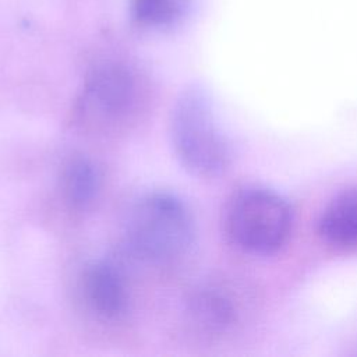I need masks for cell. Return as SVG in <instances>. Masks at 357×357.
I'll return each instance as SVG.
<instances>
[{
	"label": "cell",
	"instance_id": "277c9868",
	"mask_svg": "<svg viewBox=\"0 0 357 357\" xmlns=\"http://www.w3.org/2000/svg\"><path fill=\"white\" fill-rule=\"evenodd\" d=\"M139 96L138 82L128 68L105 64L86 78L77 99V117L95 130L113 128L135 113Z\"/></svg>",
	"mask_w": 357,
	"mask_h": 357
},
{
	"label": "cell",
	"instance_id": "8992f818",
	"mask_svg": "<svg viewBox=\"0 0 357 357\" xmlns=\"http://www.w3.org/2000/svg\"><path fill=\"white\" fill-rule=\"evenodd\" d=\"M187 315L198 331L206 335H222L236 325L238 310L225 290L204 287L188 298Z\"/></svg>",
	"mask_w": 357,
	"mask_h": 357
},
{
	"label": "cell",
	"instance_id": "7a4b0ae2",
	"mask_svg": "<svg viewBox=\"0 0 357 357\" xmlns=\"http://www.w3.org/2000/svg\"><path fill=\"white\" fill-rule=\"evenodd\" d=\"M170 139L176 158L192 176L211 178L230 163V146L205 95L187 91L170 113Z\"/></svg>",
	"mask_w": 357,
	"mask_h": 357
},
{
	"label": "cell",
	"instance_id": "ba28073f",
	"mask_svg": "<svg viewBox=\"0 0 357 357\" xmlns=\"http://www.w3.org/2000/svg\"><path fill=\"white\" fill-rule=\"evenodd\" d=\"M100 173L96 165L86 156L70 158L60 176V190L64 202L75 211L86 209L98 197Z\"/></svg>",
	"mask_w": 357,
	"mask_h": 357
},
{
	"label": "cell",
	"instance_id": "5b68a950",
	"mask_svg": "<svg viewBox=\"0 0 357 357\" xmlns=\"http://www.w3.org/2000/svg\"><path fill=\"white\" fill-rule=\"evenodd\" d=\"M82 294L88 307L103 319H117L128 305V289L123 273L110 262L89 265L82 275Z\"/></svg>",
	"mask_w": 357,
	"mask_h": 357
},
{
	"label": "cell",
	"instance_id": "6da1fadb",
	"mask_svg": "<svg viewBox=\"0 0 357 357\" xmlns=\"http://www.w3.org/2000/svg\"><path fill=\"white\" fill-rule=\"evenodd\" d=\"M124 237L137 258L163 264L183 257L190 250L195 223L180 198L169 192H151L131 206Z\"/></svg>",
	"mask_w": 357,
	"mask_h": 357
},
{
	"label": "cell",
	"instance_id": "52a82bcc",
	"mask_svg": "<svg viewBox=\"0 0 357 357\" xmlns=\"http://www.w3.org/2000/svg\"><path fill=\"white\" fill-rule=\"evenodd\" d=\"M318 227L328 244L357 250V188L336 195L322 211Z\"/></svg>",
	"mask_w": 357,
	"mask_h": 357
},
{
	"label": "cell",
	"instance_id": "3957f363",
	"mask_svg": "<svg viewBox=\"0 0 357 357\" xmlns=\"http://www.w3.org/2000/svg\"><path fill=\"white\" fill-rule=\"evenodd\" d=\"M293 215L284 198L269 188L250 185L236 191L223 212L229 240L251 255L279 251L291 233Z\"/></svg>",
	"mask_w": 357,
	"mask_h": 357
},
{
	"label": "cell",
	"instance_id": "9c48e42d",
	"mask_svg": "<svg viewBox=\"0 0 357 357\" xmlns=\"http://www.w3.org/2000/svg\"><path fill=\"white\" fill-rule=\"evenodd\" d=\"M183 0H134L135 17L149 25H160L173 20Z\"/></svg>",
	"mask_w": 357,
	"mask_h": 357
}]
</instances>
